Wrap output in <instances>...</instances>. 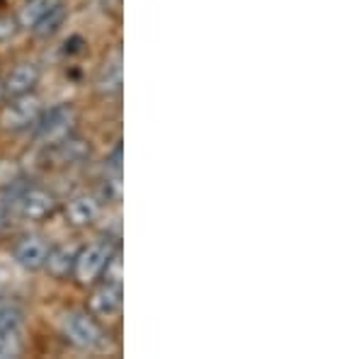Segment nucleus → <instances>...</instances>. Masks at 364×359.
<instances>
[{
  "mask_svg": "<svg viewBox=\"0 0 364 359\" xmlns=\"http://www.w3.org/2000/svg\"><path fill=\"white\" fill-rule=\"evenodd\" d=\"M75 127V109L70 105H56L49 112L42 109L39 119L34 122V139L39 146H54L58 141L73 134Z\"/></svg>",
  "mask_w": 364,
  "mask_h": 359,
  "instance_id": "obj_1",
  "label": "nucleus"
},
{
  "mask_svg": "<svg viewBox=\"0 0 364 359\" xmlns=\"http://www.w3.org/2000/svg\"><path fill=\"white\" fill-rule=\"evenodd\" d=\"M63 338L78 350H97L105 343V333L90 311H70L61 323Z\"/></svg>",
  "mask_w": 364,
  "mask_h": 359,
  "instance_id": "obj_2",
  "label": "nucleus"
},
{
  "mask_svg": "<svg viewBox=\"0 0 364 359\" xmlns=\"http://www.w3.org/2000/svg\"><path fill=\"white\" fill-rule=\"evenodd\" d=\"M39 114H42V100L32 92L8 97V102H3L0 107V127L8 132H25V129L34 127Z\"/></svg>",
  "mask_w": 364,
  "mask_h": 359,
  "instance_id": "obj_3",
  "label": "nucleus"
},
{
  "mask_svg": "<svg viewBox=\"0 0 364 359\" xmlns=\"http://www.w3.org/2000/svg\"><path fill=\"white\" fill-rule=\"evenodd\" d=\"M112 252H114V248L109 240H97V243H90L80 252H75V264H73L75 279H78L83 286L92 284V282L102 274L105 264H107Z\"/></svg>",
  "mask_w": 364,
  "mask_h": 359,
  "instance_id": "obj_4",
  "label": "nucleus"
},
{
  "mask_svg": "<svg viewBox=\"0 0 364 359\" xmlns=\"http://www.w3.org/2000/svg\"><path fill=\"white\" fill-rule=\"evenodd\" d=\"M17 214L25 221H42L56 211V197L44 187H29L17 197Z\"/></svg>",
  "mask_w": 364,
  "mask_h": 359,
  "instance_id": "obj_5",
  "label": "nucleus"
},
{
  "mask_svg": "<svg viewBox=\"0 0 364 359\" xmlns=\"http://www.w3.org/2000/svg\"><path fill=\"white\" fill-rule=\"evenodd\" d=\"M122 306H124V291L122 284H112V282L95 286L87 299V311L95 318H117L122 314Z\"/></svg>",
  "mask_w": 364,
  "mask_h": 359,
  "instance_id": "obj_6",
  "label": "nucleus"
},
{
  "mask_svg": "<svg viewBox=\"0 0 364 359\" xmlns=\"http://www.w3.org/2000/svg\"><path fill=\"white\" fill-rule=\"evenodd\" d=\"M46 252H49V243H46L44 238H39V235H25V238H20L15 243L13 257H15V262L20 264V267L34 272V269L44 267Z\"/></svg>",
  "mask_w": 364,
  "mask_h": 359,
  "instance_id": "obj_7",
  "label": "nucleus"
},
{
  "mask_svg": "<svg viewBox=\"0 0 364 359\" xmlns=\"http://www.w3.org/2000/svg\"><path fill=\"white\" fill-rule=\"evenodd\" d=\"M39 75H42V70H39L37 63H20V66H15L10 70L8 80H5V95L8 97H17V95H27V92L34 90V85L39 83Z\"/></svg>",
  "mask_w": 364,
  "mask_h": 359,
  "instance_id": "obj_8",
  "label": "nucleus"
},
{
  "mask_svg": "<svg viewBox=\"0 0 364 359\" xmlns=\"http://www.w3.org/2000/svg\"><path fill=\"white\" fill-rule=\"evenodd\" d=\"M66 216H68V221L78 228L90 226L100 216V202L95 197H90V194H78V197H73L66 204Z\"/></svg>",
  "mask_w": 364,
  "mask_h": 359,
  "instance_id": "obj_9",
  "label": "nucleus"
},
{
  "mask_svg": "<svg viewBox=\"0 0 364 359\" xmlns=\"http://www.w3.org/2000/svg\"><path fill=\"white\" fill-rule=\"evenodd\" d=\"M54 156L61 166H78V163H85L87 158H90V141L78 139L70 134V136L54 144Z\"/></svg>",
  "mask_w": 364,
  "mask_h": 359,
  "instance_id": "obj_10",
  "label": "nucleus"
},
{
  "mask_svg": "<svg viewBox=\"0 0 364 359\" xmlns=\"http://www.w3.org/2000/svg\"><path fill=\"white\" fill-rule=\"evenodd\" d=\"M75 264V250L70 245H56V248H49L44 260V269L56 279H63L73 272Z\"/></svg>",
  "mask_w": 364,
  "mask_h": 359,
  "instance_id": "obj_11",
  "label": "nucleus"
},
{
  "mask_svg": "<svg viewBox=\"0 0 364 359\" xmlns=\"http://www.w3.org/2000/svg\"><path fill=\"white\" fill-rule=\"evenodd\" d=\"M97 90L102 95H117L122 90V54L114 51L112 58L105 61L102 70L97 75Z\"/></svg>",
  "mask_w": 364,
  "mask_h": 359,
  "instance_id": "obj_12",
  "label": "nucleus"
},
{
  "mask_svg": "<svg viewBox=\"0 0 364 359\" xmlns=\"http://www.w3.org/2000/svg\"><path fill=\"white\" fill-rule=\"evenodd\" d=\"M58 3H61V0H27L15 17L17 25L25 27V29H34Z\"/></svg>",
  "mask_w": 364,
  "mask_h": 359,
  "instance_id": "obj_13",
  "label": "nucleus"
},
{
  "mask_svg": "<svg viewBox=\"0 0 364 359\" xmlns=\"http://www.w3.org/2000/svg\"><path fill=\"white\" fill-rule=\"evenodd\" d=\"M66 22V5L63 3H58L54 10H51L49 15L44 17L42 22H39L37 27L32 29L37 37H42V39H46V37H51V34H56L58 29H61V25Z\"/></svg>",
  "mask_w": 364,
  "mask_h": 359,
  "instance_id": "obj_14",
  "label": "nucleus"
},
{
  "mask_svg": "<svg viewBox=\"0 0 364 359\" xmlns=\"http://www.w3.org/2000/svg\"><path fill=\"white\" fill-rule=\"evenodd\" d=\"M22 352V338L17 331H5L0 333V359L17 357Z\"/></svg>",
  "mask_w": 364,
  "mask_h": 359,
  "instance_id": "obj_15",
  "label": "nucleus"
},
{
  "mask_svg": "<svg viewBox=\"0 0 364 359\" xmlns=\"http://www.w3.org/2000/svg\"><path fill=\"white\" fill-rule=\"evenodd\" d=\"M22 323V309H17L15 304H3L0 306V333L5 331H17Z\"/></svg>",
  "mask_w": 364,
  "mask_h": 359,
  "instance_id": "obj_16",
  "label": "nucleus"
},
{
  "mask_svg": "<svg viewBox=\"0 0 364 359\" xmlns=\"http://www.w3.org/2000/svg\"><path fill=\"white\" fill-rule=\"evenodd\" d=\"M102 274H105V282L122 284V255H119V250H114L112 255H109V260H107V264H105Z\"/></svg>",
  "mask_w": 364,
  "mask_h": 359,
  "instance_id": "obj_17",
  "label": "nucleus"
},
{
  "mask_svg": "<svg viewBox=\"0 0 364 359\" xmlns=\"http://www.w3.org/2000/svg\"><path fill=\"white\" fill-rule=\"evenodd\" d=\"M17 29H20V25H17L15 17L0 15V44L8 42V39H13L15 34H17Z\"/></svg>",
  "mask_w": 364,
  "mask_h": 359,
  "instance_id": "obj_18",
  "label": "nucleus"
},
{
  "mask_svg": "<svg viewBox=\"0 0 364 359\" xmlns=\"http://www.w3.org/2000/svg\"><path fill=\"white\" fill-rule=\"evenodd\" d=\"M107 185L102 187L105 190V197H107V202H119L122 199V182H119V173L114 175L112 180H105Z\"/></svg>",
  "mask_w": 364,
  "mask_h": 359,
  "instance_id": "obj_19",
  "label": "nucleus"
},
{
  "mask_svg": "<svg viewBox=\"0 0 364 359\" xmlns=\"http://www.w3.org/2000/svg\"><path fill=\"white\" fill-rule=\"evenodd\" d=\"M5 100H8V95H5V85H3V83H0V105H3V102H5Z\"/></svg>",
  "mask_w": 364,
  "mask_h": 359,
  "instance_id": "obj_20",
  "label": "nucleus"
}]
</instances>
